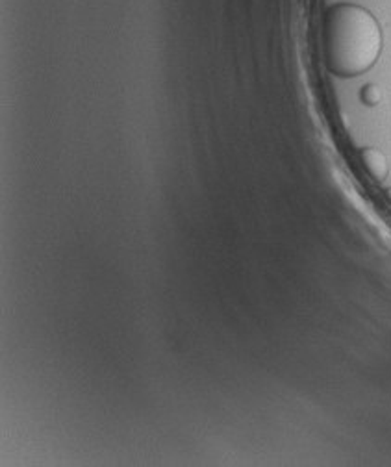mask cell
Here are the masks:
<instances>
[{
    "instance_id": "cell-1",
    "label": "cell",
    "mask_w": 391,
    "mask_h": 467,
    "mask_svg": "<svg viewBox=\"0 0 391 467\" xmlns=\"http://www.w3.org/2000/svg\"><path fill=\"white\" fill-rule=\"evenodd\" d=\"M321 43L326 69L339 78H355L377 63L384 36L373 12L353 2H337L324 10Z\"/></svg>"
},
{
    "instance_id": "cell-2",
    "label": "cell",
    "mask_w": 391,
    "mask_h": 467,
    "mask_svg": "<svg viewBox=\"0 0 391 467\" xmlns=\"http://www.w3.org/2000/svg\"><path fill=\"white\" fill-rule=\"evenodd\" d=\"M360 158L367 173L373 176V178H377V180H384L388 173H390L388 158L384 156V152L379 151V149H371V146L361 149Z\"/></svg>"
},
{
    "instance_id": "cell-3",
    "label": "cell",
    "mask_w": 391,
    "mask_h": 467,
    "mask_svg": "<svg viewBox=\"0 0 391 467\" xmlns=\"http://www.w3.org/2000/svg\"><path fill=\"white\" fill-rule=\"evenodd\" d=\"M360 98L366 106H377V104L380 102V98H382V93H380L379 85L375 84L364 85V87H361Z\"/></svg>"
},
{
    "instance_id": "cell-4",
    "label": "cell",
    "mask_w": 391,
    "mask_h": 467,
    "mask_svg": "<svg viewBox=\"0 0 391 467\" xmlns=\"http://www.w3.org/2000/svg\"><path fill=\"white\" fill-rule=\"evenodd\" d=\"M388 195H390V199H391V188H390V189H388Z\"/></svg>"
}]
</instances>
